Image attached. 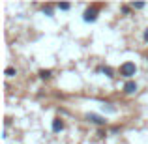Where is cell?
<instances>
[{"instance_id": "1", "label": "cell", "mask_w": 148, "mask_h": 144, "mask_svg": "<svg viewBox=\"0 0 148 144\" xmlns=\"http://www.w3.org/2000/svg\"><path fill=\"white\" fill-rule=\"evenodd\" d=\"M99 10H101L99 4H92L90 8H86V10H84V13H83V21H84V23H94V21H98Z\"/></svg>"}, {"instance_id": "2", "label": "cell", "mask_w": 148, "mask_h": 144, "mask_svg": "<svg viewBox=\"0 0 148 144\" xmlns=\"http://www.w3.org/2000/svg\"><path fill=\"white\" fill-rule=\"evenodd\" d=\"M137 73V66L133 64V62H124L122 66H120V75L122 77H126L127 81L131 79V77Z\"/></svg>"}, {"instance_id": "3", "label": "cell", "mask_w": 148, "mask_h": 144, "mask_svg": "<svg viewBox=\"0 0 148 144\" xmlns=\"http://www.w3.org/2000/svg\"><path fill=\"white\" fill-rule=\"evenodd\" d=\"M84 120L86 122H90V124H96V126H107V120L103 118V116H99V114H94V112H88V114H84Z\"/></svg>"}, {"instance_id": "4", "label": "cell", "mask_w": 148, "mask_h": 144, "mask_svg": "<svg viewBox=\"0 0 148 144\" xmlns=\"http://www.w3.org/2000/svg\"><path fill=\"white\" fill-rule=\"evenodd\" d=\"M135 92H137V83H135V81H126V84H124V94L131 96V94H135Z\"/></svg>"}, {"instance_id": "5", "label": "cell", "mask_w": 148, "mask_h": 144, "mask_svg": "<svg viewBox=\"0 0 148 144\" xmlns=\"http://www.w3.org/2000/svg\"><path fill=\"white\" fill-rule=\"evenodd\" d=\"M96 73H103V75L109 77V79L114 77V71H112V68H109V66H98V68H96Z\"/></svg>"}, {"instance_id": "6", "label": "cell", "mask_w": 148, "mask_h": 144, "mask_svg": "<svg viewBox=\"0 0 148 144\" xmlns=\"http://www.w3.org/2000/svg\"><path fill=\"white\" fill-rule=\"evenodd\" d=\"M51 127H53L54 133H60V131H64V120L56 116V118L53 120V126H51Z\"/></svg>"}, {"instance_id": "7", "label": "cell", "mask_w": 148, "mask_h": 144, "mask_svg": "<svg viewBox=\"0 0 148 144\" xmlns=\"http://www.w3.org/2000/svg\"><path fill=\"white\" fill-rule=\"evenodd\" d=\"M41 11H43L47 17H53L54 15V6L53 4H45V6H41Z\"/></svg>"}, {"instance_id": "8", "label": "cell", "mask_w": 148, "mask_h": 144, "mask_svg": "<svg viewBox=\"0 0 148 144\" xmlns=\"http://www.w3.org/2000/svg\"><path fill=\"white\" fill-rule=\"evenodd\" d=\"M38 75H40V79L49 81L51 77H53V71H51V69H40V71H38Z\"/></svg>"}, {"instance_id": "9", "label": "cell", "mask_w": 148, "mask_h": 144, "mask_svg": "<svg viewBox=\"0 0 148 144\" xmlns=\"http://www.w3.org/2000/svg\"><path fill=\"white\" fill-rule=\"evenodd\" d=\"M56 8H58L60 11H68L69 8H71V4H69V2H58V4H56Z\"/></svg>"}, {"instance_id": "10", "label": "cell", "mask_w": 148, "mask_h": 144, "mask_svg": "<svg viewBox=\"0 0 148 144\" xmlns=\"http://www.w3.org/2000/svg\"><path fill=\"white\" fill-rule=\"evenodd\" d=\"M15 75H17V69H15V68H11V66H10V68H6V77H10V79H11V77H15Z\"/></svg>"}, {"instance_id": "11", "label": "cell", "mask_w": 148, "mask_h": 144, "mask_svg": "<svg viewBox=\"0 0 148 144\" xmlns=\"http://www.w3.org/2000/svg\"><path fill=\"white\" fill-rule=\"evenodd\" d=\"M145 6H146L145 2H133V4H131V8H133V10H143Z\"/></svg>"}, {"instance_id": "12", "label": "cell", "mask_w": 148, "mask_h": 144, "mask_svg": "<svg viewBox=\"0 0 148 144\" xmlns=\"http://www.w3.org/2000/svg\"><path fill=\"white\" fill-rule=\"evenodd\" d=\"M130 11H131V6H126V4H124V6H122V13L124 15H130Z\"/></svg>"}, {"instance_id": "13", "label": "cell", "mask_w": 148, "mask_h": 144, "mask_svg": "<svg viewBox=\"0 0 148 144\" xmlns=\"http://www.w3.org/2000/svg\"><path fill=\"white\" fill-rule=\"evenodd\" d=\"M101 107H103V111H107V112H114L116 111V109L111 107V105H101Z\"/></svg>"}, {"instance_id": "14", "label": "cell", "mask_w": 148, "mask_h": 144, "mask_svg": "<svg viewBox=\"0 0 148 144\" xmlns=\"http://www.w3.org/2000/svg\"><path fill=\"white\" fill-rule=\"evenodd\" d=\"M143 40H145V43H148V28L143 32Z\"/></svg>"}, {"instance_id": "15", "label": "cell", "mask_w": 148, "mask_h": 144, "mask_svg": "<svg viewBox=\"0 0 148 144\" xmlns=\"http://www.w3.org/2000/svg\"><path fill=\"white\" fill-rule=\"evenodd\" d=\"M105 135H107V133H105V131H103V129H99V131H98V137H99V139H103V137H105Z\"/></svg>"}, {"instance_id": "16", "label": "cell", "mask_w": 148, "mask_h": 144, "mask_svg": "<svg viewBox=\"0 0 148 144\" xmlns=\"http://www.w3.org/2000/svg\"><path fill=\"white\" fill-rule=\"evenodd\" d=\"M146 62H148V60H146Z\"/></svg>"}]
</instances>
